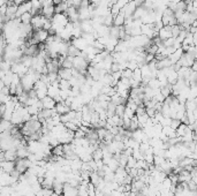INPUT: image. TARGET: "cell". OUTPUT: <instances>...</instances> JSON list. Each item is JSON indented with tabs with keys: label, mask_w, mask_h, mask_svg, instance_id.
Masks as SVG:
<instances>
[{
	"label": "cell",
	"mask_w": 197,
	"mask_h": 196,
	"mask_svg": "<svg viewBox=\"0 0 197 196\" xmlns=\"http://www.w3.org/2000/svg\"><path fill=\"white\" fill-rule=\"evenodd\" d=\"M182 28L181 26H179V24H175V26L172 27V35H173V37H177L179 35H180V32H181Z\"/></svg>",
	"instance_id": "obj_33"
},
{
	"label": "cell",
	"mask_w": 197,
	"mask_h": 196,
	"mask_svg": "<svg viewBox=\"0 0 197 196\" xmlns=\"http://www.w3.org/2000/svg\"><path fill=\"white\" fill-rule=\"evenodd\" d=\"M148 85L152 89H160L161 88V84L158 78H151L150 81H149V84H148Z\"/></svg>",
	"instance_id": "obj_25"
},
{
	"label": "cell",
	"mask_w": 197,
	"mask_h": 196,
	"mask_svg": "<svg viewBox=\"0 0 197 196\" xmlns=\"http://www.w3.org/2000/svg\"><path fill=\"white\" fill-rule=\"evenodd\" d=\"M136 163H137V160L135 159L133 156H130L129 158H128V164H127L126 167H128V169H134V167H136Z\"/></svg>",
	"instance_id": "obj_36"
},
{
	"label": "cell",
	"mask_w": 197,
	"mask_h": 196,
	"mask_svg": "<svg viewBox=\"0 0 197 196\" xmlns=\"http://www.w3.org/2000/svg\"><path fill=\"white\" fill-rule=\"evenodd\" d=\"M0 68H1V71H4V72H9V71H12V62L2 60L1 64H0Z\"/></svg>",
	"instance_id": "obj_27"
},
{
	"label": "cell",
	"mask_w": 197,
	"mask_h": 196,
	"mask_svg": "<svg viewBox=\"0 0 197 196\" xmlns=\"http://www.w3.org/2000/svg\"><path fill=\"white\" fill-rule=\"evenodd\" d=\"M158 37H159L163 42H165L166 39L173 37V35H172V27L166 26V27H164V28H161L160 30H159V35H158Z\"/></svg>",
	"instance_id": "obj_8"
},
{
	"label": "cell",
	"mask_w": 197,
	"mask_h": 196,
	"mask_svg": "<svg viewBox=\"0 0 197 196\" xmlns=\"http://www.w3.org/2000/svg\"><path fill=\"white\" fill-rule=\"evenodd\" d=\"M103 179H104V178H102V176H99L96 171L91 172V174H90V182H91L92 185H95L96 187L98 186L99 183H100V181L103 180Z\"/></svg>",
	"instance_id": "obj_17"
},
{
	"label": "cell",
	"mask_w": 197,
	"mask_h": 196,
	"mask_svg": "<svg viewBox=\"0 0 197 196\" xmlns=\"http://www.w3.org/2000/svg\"><path fill=\"white\" fill-rule=\"evenodd\" d=\"M124 112H126V106H124V104L116 106V110H115V114H116V115H119V117H121V118H124Z\"/></svg>",
	"instance_id": "obj_32"
},
{
	"label": "cell",
	"mask_w": 197,
	"mask_h": 196,
	"mask_svg": "<svg viewBox=\"0 0 197 196\" xmlns=\"http://www.w3.org/2000/svg\"><path fill=\"white\" fill-rule=\"evenodd\" d=\"M134 2L136 4V6H137V7H141V6L144 5L145 0H134Z\"/></svg>",
	"instance_id": "obj_43"
},
{
	"label": "cell",
	"mask_w": 197,
	"mask_h": 196,
	"mask_svg": "<svg viewBox=\"0 0 197 196\" xmlns=\"http://www.w3.org/2000/svg\"><path fill=\"white\" fill-rule=\"evenodd\" d=\"M136 9H137V6H136V4L134 2V0H131L129 4H127V5L121 9V12L124 14L126 19H129V17H133V15L135 14Z\"/></svg>",
	"instance_id": "obj_3"
},
{
	"label": "cell",
	"mask_w": 197,
	"mask_h": 196,
	"mask_svg": "<svg viewBox=\"0 0 197 196\" xmlns=\"http://www.w3.org/2000/svg\"><path fill=\"white\" fill-rule=\"evenodd\" d=\"M14 126H15V125H13V122H12V121L2 119V121H1V125H0V132H5V130H12V128H13Z\"/></svg>",
	"instance_id": "obj_18"
},
{
	"label": "cell",
	"mask_w": 197,
	"mask_h": 196,
	"mask_svg": "<svg viewBox=\"0 0 197 196\" xmlns=\"http://www.w3.org/2000/svg\"><path fill=\"white\" fill-rule=\"evenodd\" d=\"M68 5L67 2H61V4H59V5L56 6V14H62V13H66L68 9Z\"/></svg>",
	"instance_id": "obj_20"
},
{
	"label": "cell",
	"mask_w": 197,
	"mask_h": 196,
	"mask_svg": "<svg viewBox=\"0 0 197 196\" xmlns=\"http://www.w3.org/2000/svg\"><path fill=\"white\" fill-rule=\"evenodd\" d=\"M32 17H34V15H32L31 13H26V14H23V15L21 16L20 19H21V21H22V23H23V24H31Z\"/></svg>",
	"instance_id": "obj_23"
},
{
	"label": "cell",
	"mask_w": 197,
	"mask_h": 196,
	"mask_svg": "<svg viewBox=\"0 0 197 196\" xmlns=\"http://www.w3.org/2000/svg\"><path fill=\"white\" fill-rule=\"evenodd\" d=\"M47 17L44 16L43 14H37L32 17V21H31V26L34 28V30H39V29H43L44 28V24L46 22Z\"/></svg>",
	"instance_id": "obj_1"
},
{
	"label": "cell",
	"mask_w": 197,
	"mask_h": 196,
	"mask_svg": "<svg viewBox=\"0 0 197 196\" xmlns=\"http://www.w3.org/2000/svg\"><path fill=\"white\" fill-rule=\"evenodd\" d=\"M41 14L44 16H46L47 19H53V16L56 15V6H46V7H43L41 9Z\"/></svg>",
	"instance_id": "obj_10"
},
{
	"label": "cell",
	"mask_w": 197,
	"mask_h": 196,
	"mask_svg": "<svg viewBox=\"0 0 197 196\" xmlns=\"http://www.w3.org/2000/svg\"><path fill=\"white\" fill-rule=\"evenodd\" d=\"M192 71H194V72H197V61L194 62V65H192Z\"/></svg>",
	"instance_id": "obj_46"
},
{
	"label": "cell",
	"mask_w": 197,
	"mask_h": 196,
	"mask_svg": "<svg viewBox=\"0 0 197 196\" xmlns=\"http://www.w3.org/2000/svg\"><path fill=\"white\" fill-rule=\"evenodd\" d=\"M133 74H134V71H131V69H129V68H126L124 71H122V78H129L130 80V78H133Z\"/></svg>",
	"instance_id": "obj_34"
},
{
	"label": "cell",
	"mask_w": 197,
	"mask_h": 196,
	"mask_svg": "<svg viewBox=\"0 0 197 196\" xmlns=\"http://www.w3.org/2000/svg\"><path fill=\"white\" fill-rule=\"evenodd\" d=\"M188 189H189L190 191H192V193L197 191V183L192 180L189 181V182H188Z\"/></svg>",
	"instance_id": "obj_38"
},
{
	"label": "cell",
	"mask_w": 197,
	"mask_h": 196,
	"mask_svg": "<svg viewBox=\"0 0 197 196\" xmlns=\"http://www.w3.org/2000/svg\"><path fill=\"white\" fill-rule=\"evenodd\" d=\"M126 24V16L122 12H120L119 15H116L114 17V26L116 27H124Z\"/></svg>",
	"instance_id": "obj_16"
},
{
	"label": "cell",
	"mask_w": 197,
	"mask_h": 196,
	"mask_svg": "<svg viewBox=\"0 0 197 196\" xmlns=\"http://www.w3.org/2000/svg\"><path fill=\"white\" fill-rule=\"evenodd\" d=\"M78 17L81 22L91 20V12L89 10V7H78Z\"/></svg>",
	"instance_id": "obj_7"
},
{
	"label": "cell",
	"mask_w": 197,
	"mask_h": 196,
	"mask_svg": "<svg viewBox=\"0 0 197 196\" xmlns=\"http://www.w3.org/2000/svg\"><path fill=\"white\" fill-rule=\"evenodd\" d=\"M27 110H28V112L31 114V115H38L39 112H41V110L38 108V106L36 105H31V106H27Z\"/></svg>",
	"instance_id": "obj_28"
},
{
	"label": "cell",
	"mask_w": 197,
	"mask_h": 196,
	"mask_svg": "<svg viewBox=\"0 0 197 196\" xmlns=\"http://www.w3.org/2000/svg\"><path fill=\"white\" fill-rule=\"evenodd\" d=\"M103 157H104V151L102 148H98V149H96L92 152L93 160H100V159H103Z\"/></svg>",
	"instance_id": "obj_22"
},
{
	"label": "cell",
	"mask_w": 197,
	"mask_h": 196,
	"mask_svg": "<svg viewBox=\"0 0 197 196\" xmlns=\"http://www.w3.org/2000/svg\"><path fill=\"white\" fill-rule=\"evenodd\" d=\"M189 181H192V174L189 171H186L184 169L179 173V182H186L188 183Z\"/></svg>",
	"instance_id": "obj_13"
},
{
	"label": "cell",
	"mask_w": 197,
	"mask_h": 196,
	"mask_svg": "<svg viewBox=\"0 0 197 196\" xmlns=\"http://www.w3.org/2000/svg\"><path fill=\"white\" fill-rule=\"evenodd\" d=\"M31 152L29 151L28 147H20L19 149L16 150V155L17 158H28Z\"/></svg>",
	"instance_id": "obj_14"
},
{
	"label": "cell",
	"mask_w": 197,
	"mask_h": 196,
	"mask_svg": "<svg viewBox=\"0 0 197 196\" xmlns=\"http://www.w3.org/2000/svg\"><path fill=\"white\" fill-rule=\"evenodd\" d=\"M65 126H66V128L67 129L73 130V132H76V130L80 128L77 125L75 124V122H73V121H69V122H67V124H65Z\"/></svg>",
	"instance_id": "obj_35"
},
{
	"label": "cell",
	"mask_w": 197,
	"mask_h": 196,
	"mask_svg": "<svg viewBox=\"0 0 197 196\" xmlns=\"http://www.w3.org/2000/svg\"><path fill=\"white\" fill-rule=\"evenodd\" d=\"M0 93H5V95H10V90H9V87H7V85H5L4 88L1 89V91Z\"/></svg>",
	"instance_id": "obj_42"
},
{
	"label": "cell",
	"mask_w": 197,
	"mask_h": 196,
	"mask_svg": "<svg viewBox=\"0 0 197 196\" xmlns=\"http://www.w3.org/2000/svg\"><path fill=\"white\" fill-rule=\"evenodd\" d=\"M56 111H57L58 114L63 115V114H67L68 112H70V111H72V108H70V106H68L67 104L65 103V100H62V102H60V103H57Z\"/></svg>",
	"instance_id": "obj_9"
},
{
	"label": "cell",
	"mask_w": 197,
	"mask_h": 196,
	"mask_svg": "<svg viewBox=\"0 0 197 196\" xmlns=\"http://www.w3.org/2000/svg\"><path fill=\"white\" fill-rule=\"evenodd\" d=\"M6 112V105L5 104H1V106H0V113H1V115H4Z\"/></svg>",
	"instance_id": "obj_44"
},
{
	"label": "cell",
	"mask_w": 197,
	"mask_h": 196,
	"mask_svg": "<svg viewBox=\"0 0 197 196\" xmlns=\"http://www.w3.org/2000/svg\"><path fill=\"white\" fill-rule=\"evenodd\" d=\"M32 36L38 41V43H45L46 39L48 38V36H50V32L45 30V29H39V30L35 31V34Z\"/></svg>",
	"instance_id": "obj_5"
},
{
	"label": "cell",
	"mask_w": 197,
	"mask_h": 196,
	"mask_svg": "<svg viewBox=\"0 0 197 196\" xmlns=\"http://www.w3.org/2000/svg\"><path fill=\"white\" fill-rule=\"evenodd\" d=\"M133 78L136 80V81H138V82H142L143 81V76H142V71H141V68H136L134 71V74H133Z\"/></svg>",
	"instance_id": "obj_30"
},
{
	"label": "cell",
	"mask_w": 197,
	"mask_h": 196,
	"mask_svg": "<svg viewBox=\"0 0 197 196\" xmlns=\"http://www.w3.org/2000/svg\"><path fill=\"white\" fill-rule=\"evenodd\" d=\"M35 83H36V81H35V78H32L30 74H27L23 78H21V84L23 85V88H24L26 91L32 90L34 87H35Z\"/></svg>",
	"instance_id": "obj_2"
},
{
	"label": "cell",
	"mask_w": 197,
	"mask_h": 196,
	"mask_svg": "<svg viewBox=\"0 0 197 196\" xmlns=\"http://www.w3.org/2000/svg\"><path fill=\"white\" fill-rule=\"evenodd\" d=\"M59 78H62V80H70V78L73 76V68L72 69H67V68L61 67L59 69Z\"/></svg>",
	"instance_id": "obj_11"
},
{
	"label": "cell",
	"mask_w": 197,
	"mask_h": 196,
	"mask_svg": "<svg viewBox=\"0 0 197 196\" xmlns=\"http://www.w3.org/2000/svg\"><path fill=\"white\" fill-rule=\"evenodd\" d=\"M52 154L56 156H63L65 157V151H63V144H59L56 148L52 149Z\"/></svg>",
	"instance_id": "obj_24"
},
{
	"label": "cell",
	"mask_w": 197,
	"mask_h": 196,
	"mask_svg": "<svg viewBox=\"0 0 197 196\" xmlns=\"http://www.w3.org/2000/svg\"><path fill=\"white\" fill-rule=\"evenodd\" d=\"M120 12H121V8H120V6L118 4H114V5L111 6V14L115 17L116 15H119Z\"/></svg>",
	"instance_id": "obj_31"
},
{
	"label": "cell",
	"mask_w": 197,
	"mask_h": 196,
	"mask_svg": "<svg viewBox=\"0 0 197 196\" xmlns=\"http://www.w3.org/2000/svg\"><path fill=\"white\" fill-rule=\"evenodd\" d=\"M47 96L52 97L53 99L57 98L58 96H60V88L50 84V85H48V90H47Z\"/></svg>",
	"instance_id": "obj_15"
},
{
	"label": "cell",
	"mask_w": 197,
	"mask_h": 196,
	"mask_svg": "<svg viewBox=\"0 0 197 196\" xmlns=\"http://www.w3.org/2000/svg\"><path fill=\"white\" fill-rule=\"evenodd\" d=\"M161 185H163V188H165V189H171V187H172V185H173V183H172L171 179L167 176L165 180L161 182Z\"/></svg>",
	"instance_id": "obj_37"
},
{
	"label": "cell",
	"mask_w": 197,
	"mask_h": 196,
	"mask_svg": "<svg viewBox=\"0 0 197 196\" xmlns=\"http://www.w3.org/2000/svg\"><path fill=\"white\" fill-rule=\"evenodd\" d=\"M72 44L74 45V46L77 47L80 51H84L87 47L90 46V45H89V43H88V41H85L83 37H80V38H73Z\"/></svg>",
	"instance_id": "obj_4"
},
{
	"label": "cell",
	"mask_w": 197,
	"mask_h": 196,
	"mask_svg": "<svg viewBox=\"0 0 197 196\" xmlns=\"http://www.w3.org/2000/svg\"><path fill=\"white\" fill-rule=\"evenodd\" d=\"M104 24L107 27H112V24H114V16L111 13L104 17Z\"/></svg>",
	"instance_id": "obj_26"
},
{
	"label": "cell",
	"mask_w": 197,
	"mask_h": 196,
	"mask_svg": "<svg viewBox=\"0 0 197 196\" xmlns=\"http://www.w3.org/2000/svg\"><path fill=\"white\" fill-rule=\"evenodd\" d=\"M59 88L61 89V90L72 89V85H70L69 80H62V78H60V80H59Z\"/></svg>",
	"instance_id": "obj_21"
},
{
	"label": "cell",
	"mask_w": 197,
	"mask_h": 196,
	"mask_svg": "<svg viewBox=\"0 0 197 196\" xmlns=\"http://www.w3.org/2000/svg\"><path fill=\"white\" fill-rule=\"evenodd\" d=\"M0 166H1V171H2V172L12 173L13 171L15 170L16 162H8V160H5V162H1V163H0Z\"/></svg>",
	"instance_id": "obj_6"
},
{
	"label": "cell",
	"mask_w": 197,
	"mask_h": 196,
	"mask_svg": "<svg viewBox=\"0 0 197 196\" xmlns=\"http://www.w3.org/2000/svg\"><path fill=\"white\" fill-rule=\"evenodd\" d=\"M43 105H44V108H48V110H53V108H56L57 106V102L53 99L52 97L50 96H46V97L44 98L43 100Z\"/></svg>",
	"instance_id": "obj_12"
},
{
	"label": "cell",
	"mask_w": 197,
	"mask_h": 196,
	"mask_svg": "<svg viewBox=\"0 0 197 196\" xmlns=\"http://www.w3.org/2000/svg\"><path fill=\"white\" fill-rule=\"evenodd\" d=\"M87 136V134L83 132L82 129L78 128L76 132H75V139H83V137H85Z\"/></svg>",
	"instance_id": "obj_40"
},
{
	"label": "cell",
	"mask_w": 197,
	"mask_h": 196,
	"mask_svg": "<svg viewBox=\"0 0 197 196\" xmlns=\"http://www.w3.org/2000/svg\"><path fill=\"white\" fill-rule=\"evenodd\" d=\"M187 128H188V125H184V124L180 125V126H179V128L176 129V134H177V136L183 137L184 134H186V132H187Z\"/></svg>",
	"instance_id": "obj_29"
},
{
	"label": "cell",
	"mask_w": 197,
	"mask_h": 196,
	"mask_svg": "<svg viewBox=\"0 0 197 196\" xmlns=\"http://www.w3.org/2000/svg\"><path fill=\"white\" fill-rule=\"evenodd\" d=\"M13 2H14L15 5L20 6V5H22V4H24V2H26V0H13Z\"/></svg>",
	"instance_id": "obj_45"
},
{
	"label": "cell",
	"mask_w": 197,
	"mask_h": 196,
	"mask_svg": "<svg viewBox=\"0 0 197 196\" xmlns=\"http://www.w3.org/2000/svg\"><path fill=\"white\" fill-rule=\"evenodd\" d=\"M81 52L82 51H80L77 47L74 46L73 44H70L68 47V56H70V57H78V56H81Z\"/></svg>",
	"instance_id": "obj_19"
},
{
	"label": "cell",
	"mask_w": 197,
	"mask_h": 196,
	"mask_svg": "<svg viewBox=\"0 0 197 196\" xmlns=\"http://www.w3.org/2000/svg\"><path fill=\"white\" fill-rule=\"evenodd\" d=\"M194 39H195V43H196L197 42V29H196V31L194 32ZM195 43H194V44H195Z\"/></svg>",
	"instance_id": "obj_47"
},
{
	"label": "cell",
	"mask_w": 197,
	"mask_h": 196,
	"mask_svg": "<svg viewBox=\"0 0 197 196\" xmlns=\"http://www.w3.org/2000/svg\"><path fill=\"white\" fill-rule=\"evenodd\" d=\"M130 1H131V0H118V2H116V4H118V5L120 6V8L122 9L127 4H129Z\"/></svg>",
	"instance_id": "obj_41"
},
{
	"label": "cell",
	"mask_w": 197,
	"mask_h": 196,
	"mask_svg": "<svg viewBox=\"0 0 197 196\" xmlns=\"http://www.w3.org/2000/svg\"><path fill=\"white\" fill-rule=\"evenodd\" d=\"M182 122H181V120H179V119H172V122H171V127L173 129H177L179 128V126L181 125Z\"/></svg>",
	"instance_id": "obj_39"
}]
</instances>
